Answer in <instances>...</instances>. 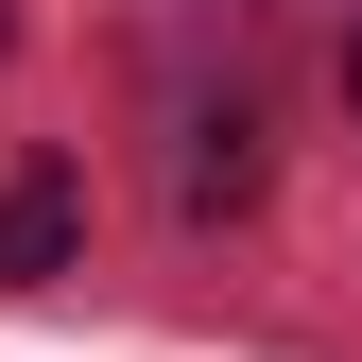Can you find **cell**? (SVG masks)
Returning a JSON list of instances; mask_svg holds the SVG:
<instances>
[{
    "mask_svg": "<svg viewBox=\"0 0 362 362\" xmlns=\"http://www.w3.org/2000/svg\"><path fill=\"white\" fill-rule=\"evenodd\" d=\"M69 242H86V173H18L0 190V293H35Z\"/></svg>",
    "mask_w": 362,
    "mask_h": 362,
    "instance_id": "cell-1",
    "label": "cell"
},
{
    "mask_svg": "<svg viewBox=\"0 0 362 362\" xmlns=\"http://www.w3.org/2000/svg\"><path fill=\"white\" fill-rule=\"evenodd\" d=\"M259 190V121H207V156H190V207H242Z\"/></svg>",
    "mask_w": 362,
    "mask_h": 362,
    "instance_id": "cell-2",
    "label": "cell"
},
{
    "mask_svg": "<svg viewBox=\"0 0 362 362\" xmlns=\"http://www.w3.org/2000/svg\"><path fill=\"white\" fill-rule=\"evenodd\" d=\"M345 104H362V52H345Z\"/></svg>",
    "mask_w": 362,
    "mask_h": 362,
    "instance_id": "cell-3",
    "label": "cell"
}]
</instances>
